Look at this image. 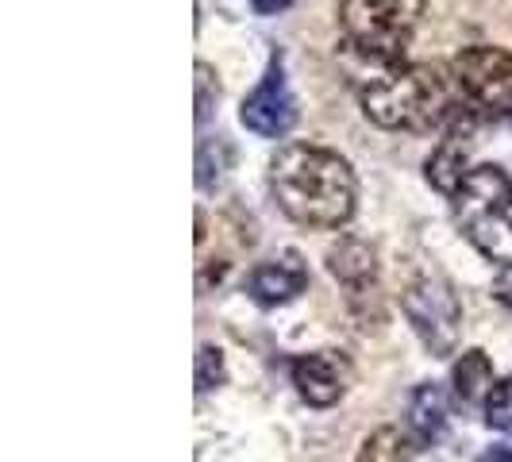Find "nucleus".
I'll return each mask as SVG.
<instances>
[{
    "mask_svg": "<svg viewBox=\"0 0 512 462\" xmlns=\"http://www.w3.org/2000/svg\"><path fill=\"white\" fill-rule=\"evenodd\" d=\"M493 297L512 308V266H501V274L493 278Z\"/></svg>",
    "mask_w": 512,
    "mask_h": 462,
    "instance_id": "obj_19",
    "label": "nucleus"
},
{
    "mask_svg": "<svg viewBox=\"0 0 512 462\" xmlns=\"http://www.w3.org/2000/svg\"><path fill=\"white\" fill-rule=\"evenodd\" d=\"M462 104H466V97H462L455 70L428 66V62L389 70L362 89L366 120H374L378 128L389 131L451 128L462 112H470Z\"/></svg>",
    "mask_w": 512,
    "mask_h": 462,
    "instance_id": "obj_2",
    "label": "nucleus"
},
{
    "mask_svg": "<svg viewBox=\"0 0 512 462\" xmlns=\"http://www.w3.org/2000/svg\"><path fill=\"white\" fill-rule=\"evenodd\" d=\"M270 193L289 220L320 231L343 228L359 205V181L351 162L312 143H289L274 154Z\"/></svg>",
    "mask_w": 512,
    "mask_h": 462,
    "instance_id": "obj_1",
    "label": "nucleus"
},
{
    "mask_svg": "<svg viewBox=\"0 0 512 462\" xmlns=\"http://www.w3.org/2000/svg\"><path fill=\"white\" fill-rule=\"evenodd\" d=\"M220 101V85L205 62H197V124H205L212 116V104Z\"/></svg>",
    "mask_w": 512,
    "mask_h": 462,
    "instance_id": "obj_17",
    "label": "nucleus"
},
{
    "mask_svg": "<svg viewBox=\"0 0 512 462\" xmlns=\"http://www.w3.org/2000/svg\"><path fill=\"white\" fill-rule=\"evenodd\" d=\"M409 432L420 447H436L447 432V401L439 385H416L409 397Z\"/></svg>",
    "mask_w": 512,
    "mask_h": 462,
    "instance_id": "obj_11",
    "label": "nucleus"
},
{
    "mask_svg": "<svg viewBox=\"0 0 512 462\" xmlns=\"http://www.w3.org/2000/svg\"><path fill=\"white\" fill-rule=\"evenodd\" d=\"M424 16V0H343L339 27L351 47L378 62H397Z\"/></svg>",
    "mask_w": 512,
    "mask_h": 462,
    "instance_id": "obj_4",
    "label": "nucleus"
},
{
    "mask_svg": "<svg viewBox=\"0 0 512 462\" xmlns=\"http://www.w3.org/2000/svg\"><path fill=\"white\" fill-rule=\"evenodd\" d=\"M289 374H293L297 393L305 397L308 405H316V409L335 405V401L343 397V389H347V378H351L347 359H339L335 351H312V355H301V359L289 366Z\"/></svg>",
    "mask_w": 512,
    "mask_h": 462,
    "instance_id": "obj_9",
    "label": "nucleus"
},
{
    "mask_svg": "<svg viewBox=\"0 0 512 462\" xmlns=\"http://www.w3.org/2000/svg\"><path fill=\"white\" fill-rule=\"evenodd\" d=\"M451 382H455V397L462 405H474L493 385V362H489L486 351H466L451 370Z\"/></svg>",
    "mask_w": 512,
    "mask_h": 462,
    "instance_id": "obj_13",
    "label": "nucleus"
},
{
    "mask_svg": "<svg viewBox=\"0 0 512 462\" xmlns=\"http://www.w3.org/2000/svg\"><path fill=\"white\" fill-rule=\"evenodd\" d=\"M401 308L409 316L412 332L420 335V343L432 355H451L459 347L462 332V305L455 297L451 282H443L439 274H424L401 293Z\"/></svg>",
    "mask_w": 512,
    "mask_h": 462,
    "instance_id": "obj_5",
    "label": "nucleus"
},
{
    "mask_svg": "<svg viewBox=\"0 0 512 462\" xmlns=\"http://www.w3.org/2000/svg\"><path fill=\"white\" fill-rule=\"evenodd\" d=\"M251 8H255L258 16H278L285 8H293V0H251Z\"/></svg>",
    "mask_w": 512,
    "mask_h": 462,
    "instance_id": "obj_20",
    "label": "nucleus"
},
{
    "mask_svg": "<svg viewBox=\"0 0 512 462\" xmlns=\"http://www.w3.org/2000/svg\"><path fill=\"white\" fill-rule=\"evenodd\" d=\"M470 135H474V112H462L459 120L447 128L443 143L436 147V154L428 158V181L436 185L439 193L455 197L459 185L466 181V158H470Z\"/></svg>",
    "mask_w": 512,
    "mask_h": 462,
    "instance_id": "obj_10",
    "label": "nucleus"
},
{
    "mask_svg": "<svg viewBox=\"0 0 512 462\" xmlns=\"http://www.w3.org/2000/svg\"><path fill=\"white\" fill-rule=\"evenodd\" d=\"M478 462H512V447H489Z\"/></svg>",
    "mask_w": 512,
    "mask_h": 462,
    "instance_id": "obj_21",
    "label": "nucleus"
},
{
    "mask_svg": "<svg viewBox=\"0 0 512 462\" xmlns=\"http://www.w3.org/2000/svg\"><path fill=\"white\" fill-rule=\"evenodd\" d=\"M224 382V355L216 347H201L197 351V393H208Z\"/></svg>",
    "mask_w": 512,
    "mask_h": 462,
    "instance_id": "obj_16",
    "label": "nucleus"
},
{
    "mask_svg": "<svg viewBox=\"0 0 512 462\" xmlns=\"http://www.w3.org/2000/svg\"><path fill=\"white\" fill-rule=\"evenodd\" d=\"M486 424L489 428H501L512 432V378L497 382L486 397Z\"/></svg>",
    "mask_w": 512,
    "mask_h": 462,
    "instance_id": "obj_14",
    "label": "nucleus"
},
{
    "mask_svg": "<svg viewBox=\"0 0 512 462\" xmlns=\"http://www.w3.org/2000/svg\"><path fill=\"white\" fill-rule=\"evenodd\" d=\"M359 462H401V436L393 428H382L362 443Z\"/></svg>",
    "mask_w": 512,
    "mask_h": 462,
    "instance_id": "obj_15",
    "label": "nucleus"
},
{
    "mask_svg": "<svg viewBox=\"0 0 512 462\" xmlns=\"http://www.w3.org/2000/svg\"><path fill=\"white\" fill-rule=\"evenodd\" d=\"M220 147H224V139H216V147H212V143H201V154H197V185H201V189H212V185L220 181V174H224V162L216 158Z\"/></svg>",
    "mask_w": 512,
    "mask_h": 462,
    "instance_id": "obj_18",
    "label": "nucleus"
},
{
    "mask_svg": "<svg viewBox=\"0 0 512 462\" xmlns=\"http://www.w3.org/2000/svg\"><path fill=\"white\" fill-rule=\"evenodd\" d=\"M305 289H308V266L297 251H282L278 258L258 262L255 270H251V278H247V293H251V301L262 308L289 305V301L301 297Z\"/></svg>",
    "mask_w": 512,
    "mask_h": 462,
    "instance_id": "obj_8",
    "label": "nucleus"
},
{
    "mask_svg": "<svg viewBox=\"0 0 512 462\" xmlns=\"http://www.w3.org/2000/svg\"><path fill=\"white\" fill-rule=\"evenodd\" d=\"M451 70L470 112L509 120L512 116V51L501 47H466L455 54Z\"/></svg>",
    "mask_w": 512,
    "mask_h": 462,
    "instance_id": "obj_6",
    "label": "nucleus"
},
{
    "mask_svg": "<svg viewBox=\"0 0 512 462\" xmlns=\"http://www.w3.org/2000/svg\"><path fill=\"white\" fill-rule=\"evenodd\" d=\"M451 201L462 235L486 258L512 266V170L474 166Z\"/></svg>",
    "mask_w": 512,
    "mask_h": 462,
    "instance_id": "obj_3",
    "label": "nucleus"
},
{
    "mask_svg": "<svg viewBox=\"0 0 512 462\" xmlns=\"http://www.w3.org/2000/svg\"><path fill=\"white\" fill-rule=\"evenodd\" d=\"M239 120L247 131H255L258 139H282L285 131L297 124V101H293L289 81H285L282 54L270 58L262 81L247 93V101L239 108Z\"/></svg>",
    "mask_w": 512,
    "mask_h": 462,
    "instance_id": "obj_7",
    "label": "nucleus"
},
{
    "mask_svg": "<svg viewBox=\"0 0 512 462\" xmlns=\"http://www.w3.org/2000/svg\"><path fill=\"white\" fill-rule=\"evenodd\" d=\"M328 270H332L343 285L362 289V285L374 282V274H378L374 247H370V243H362V239H339V247L328 251Z\"/></svg>",
    "mask_w": 512,
    "mask_h": 462,
    "instance_id": "obj_12",
    "label": "nucleus"
}]
</instances>
